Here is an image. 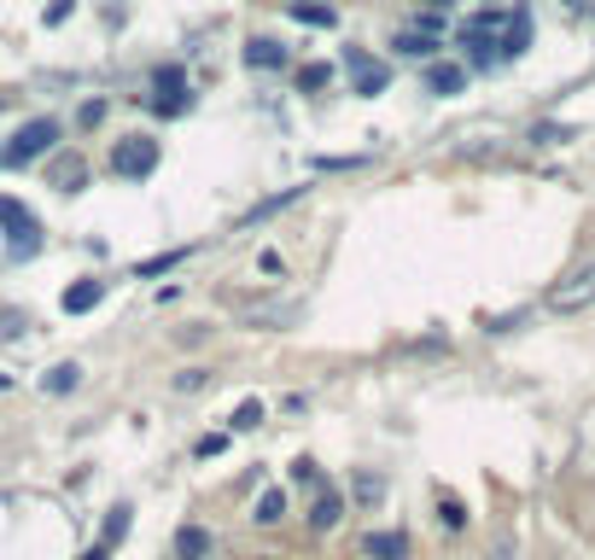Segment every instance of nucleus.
<instances>
[{"label":"nucleus","mask_w":595,"mask_h":560,"mask_svg":"<svg viewBox=\"0 0 595 560\" xmlns=\"http://www.w3.org/2000/svg\"><path fill=\"white\" fill-rule=\"evenodd\" d=\"M82 181H88V158L82 152L47 158V187H59V193H82Z\"/></svg>","instance_id":"6e6552de"},{"label":"nucleus","mask_w":595,"mask_h":560,"mask_svg":"<svg viewBox=\"0 0 595 560\" xmlns=\"http://www.w3.org/2000/svg\"><path fill=\"white\" fill-rule=\"evenodd\" d=\"M7 385H12V380H7V373H0V391H7Z\"/></svg>","instance_id":"c756f323"},{"label":"nucleus","mask_w":595,"mask_h":560,"mask_svg":"<svg viewBox=\"0 0 595 560\" xmlns=\"http://www.w3.org/2000/svg\"><path fill=\"white\" fill-rule=\"evenodd\" d=\"M555 316H584V309H595V257H584L578 268H566V275L549 286V298H543Z\"/></svg>","instance_id":"f257e3e1"},{"label":"nucleus","mask_w":595,"mask_h":560,"mask_svg":"<svg viewBox=\"0 0 595 560\" xmlns=\"http://www.w3.org/2000/svg\"><path fill=\"white\" fill-rule=\"evenodd\" d=\"M152 170H158V140L152 135H129V140H117V147H111V176L140 181Z\"/></svg>","instance_id":"7ed1b4c3"},{"label":"nucleus","mask_w":595,"mask_h":560,"mask_svg":"<svg viewBox=\"0 0 595 560\" xmlns=\"http://www.w3.org/2000/svg\"><path fill=\"white\" fill-rule=\"evenodd\" d=\"M106 554H111L106 543H94V549H88V554H82V560H106Z\"/></svg>","instance_id":"bb28decb"},{"label":"nucleus","mask_w":595,"mask_h":560,"mask_svg":"<svg viewBox=\"0 0 595 560\" xmlns=\"http://www.w3.org/2000/svg\"><path fill=\"white\" fill-rule=\"evenodd\" d=\"M222 444H229V439H222V432H211V439H199V455H222Z\"/></svg>","instance_id":"a878e982"},{"label":"nucleus","mask_w":595,"mask_h":560,"mask_svg":"<svg viewBox=\"0 0 595 560\" xmlns=\"http://www.w3.org/2000/svg\"><path fill=\"white\" fill-rule=\"evenodd\" d=\"M129 531V508H111V520H106V537H99V543L106 549H117V537Z\"/></svg>","instance_id":"412c9836"},{"label":"nucleus","mask_w":595,"mask_h":560,"mask_svg":"<svg viewBox=\"0 0 595 560\" xmlns=\"http://www.w3.org/2000/svg\"><path fill=\"white\" fill-rule=\"evenodd\" d=\"M293 18H298V24H316V30H333L339 24V12L333 7H316V0H298Z\"/></svg>","instance_id":"a211bd4d"},{"label":"nucleus","mask_w":595,"mask_h":560,"mask_svg":"<svg viewBox=\"0 0 595 560\" xmlns=\"http://www.w3.org/2000/svg\"><path fill=\"white\" fill-rule=\"evenodd\" d=\"M397 53H403V59H433V53H438V35H426V30H403V35H397Z\"/></svg>","instance_id":"f3484780"},{"label":"nucleus","mask_w":595,"mask_h":560,"mask_svg":"<svg viewBox=\"0 0 595 560\" xmlns=\"http://www.w3.org/2000/svg\"><path fill=\"white\" fill-rule=\"evenodd\" d=\"M252 520H257L263 531H269V526H280V520H286V490H280V485H269V490H263V496H257V508H252Z\"/></svg>","instance_id":"ddd939ff"},{"label":"nucleus","mask_w":595,"mask_h":560,"mask_svg":"<svg viewBox=\"0 0 595 560\" xmlns=\"http://www.w3.org/2000/svg\"><path fill=\"white\" fill-rule=\"evenodd\" d=\"M82 385V362H53L47 373H41V391H53V398H65V391Z\"/></svg>","instance_id":"f8f14e48"},{"label":"nucleus","mask_w":595,"mask_h":560,"mask_svg":"<svg viewBox=\"0 0 595 560\" xmlns=\"http://www.w3.org/2000/svg\"><path fill=\"white\" fill-rule=\"evenodd\" d=\"M426 7H438V12H444V7H449V0H426Z\"/></svg>","instance_id":"cd10ccee"},{"label":"nucleus","mask_w":595,"mask_h":560,"mask_svg":"<svg viewBox=\"0 0 595 560\" xmlns=\"http://www.w3.org/2000/svg\"><path fill=\"white\" fill-rule=\"evenodd\" d=\"M252 560H280V554H252Z\"/></svg>","instance_id":"c85d7f7f"},{"label":"nucleus","mask_w":595,"mask_h":560,"mask_svg":"<svg viewBox=\"0 0 595 560\" xmlns=\"http://www.w3.org/2000/svg\"><path fill=\"white\" fill-rule=\"evenodd\" d=\"M327 82H333V65H304V71H298V88H304V94H321Z\"/></svg>","instance_id":"aec40b11"},{"label":"nucleus","mask_w":595,"mask_h":560,"mask_svg":"<svg viewBox=\"0 0 595 560\" xmlns=\"http://www.w3.org/2000/svg\"><path fill=\"white\" fill-rule=\"evenodd\" d=\"M176 554H181V560H204V554H211V531L181 526V531H176Z\"/></svg>","instance_id":"2eb2a0df"},{"label":"nucleus","mask_w":595,"mask_h":560,"mask_svg":"<svg viewBox=\"0 0 595 560\" xmlns=\"http://www.w3.org/2000/svg\"><path fill=\"white\" fill-rule=\"evenodd\" d=\"M204 385V373L199 368H188V373H176V391H199Z\"/></svg>","instance_id":"393cba45"},{"label":"nucleus","mask_w":595,"mask_h":560,"mask_svg":"<svg viewBox=\"0 0 595 560\" xmlns=\"http://www.w3.org/2000/svg\"><path fill=\"white\" fill-rule=\"evenodd\" d=\"M344 59H351V76H357V94H368V99H374V94H385V88H392V71H385V65H380V59H368L362 47H351V53H344Z\"/></svg>","instance_id":"0eeeda50"},{"label":"nucleus","mask_w":595,"mask_h":560,"mask_svg":"<svg viewBox=\"0 0 595 560\" xmlns=\"http://www.w3.org/2000/svg\"><path fill=\"white\" fill-rule=\"evenodd\" d=\"M351 496H357V508H380V503H385V479L362 467L357 479H351Z\"/></svg>","instance_id":"4468645a"},{"label":"nucleus","mask_w":595,"mask_h":560,"mask_svg":"<svg viewBox=\"0 0 595 560\" xmlns=\"http://www.w3.org/2000/svg\"><path fill=\"white\" fill-rule=\"evenodd\" d=\"M444 526H449V531H461V526H467V514H461V503H449V496H444Z\"/></svg>","instance_id":"b1692460"},{"label":"nucleus","mask_w":595,"mask_h":560,"mask_svg":"<svg viewBox=\"0 0 595 560\" xmlns=\"http://www.w3.org/2000/svg\"><path fill=\"white\" fill-rule=\"evenodd\" d=\"M0 228H7V245H12V257H35V245H41V228H35V216H30L18 199H0Z\"/></svg>","instance_id":"20e7f679"},{"label":"nucleus","mask_w":595,"mask_h":560,"mask_svg":"<svg viewBox=\"0 0 595 560\" xmlns=\"http://www.w3.org/2000/svg\"><path fill=\"white\" fill-rule=\"evenodd\" d=\"M152 88H158V99H152V112H158V117H181V112L193 106L181 65H158V71H152Z\"/></svg>","instance_id":"39448f33"},{"label":"nucleus","mask_w":595,"mask_h":560,"mask_svg":"<svg viewBox=\"0 0 595 560\" xmlns=\"http://www.w3.org/2000/svg\"><path fill=\"white\" fill-rule=\"evenodd\" d=\"M99 117H106V99H88V106H82V112H76V123H82V129H94V123H99Z\"/></svg>","instance_id":"5701e85b"},{"label":"nucleus","mask_w":595,"mask_h":560,"mask_svg":"<svg viewBox=\"0 0 595 560\" xmlns=\"http://www.w3.org/2000/svg\"><path fill=\"white\" fill-rule=\"evenodd\" d=\"M53 140H59V123L53 117H30L24 129L0 147V163H7V170H24V163H35V158L53 152Z\"/></svg>","instance_id":"f03ea898"},{"label":"nucleus","mask_w":595,"mask_h":560,"mask_svg":"<svg viewBox=\"0 0 595 560\" xmlns=\"http://www.w3.org/2000/svg\"><path fill=\"white\" fill-rule=\"evenodd\" d=\"M99 298H106V286H99V281H76V286H65V298H59V304H65V316H88Z\"/></svg>","instance_id":"9b49d317"},{"label":"nucleus","mask_w":595,"mask_h":560,"mask_svg":"<svg viewBox=\"0 0 595 560\" xmlns=\"http://www.w3.org/2000/svg\"><path fill=\"white\" fill-rule=\"evenodd\" d=\"M229 426H234V432H257V426H263V403H257V398H245V403L229 414Z\"/></svg>","instance_id":"6ab92c4d"},{"label":"nucleus","mask_w":595,"mask_h":560,"mask_svg":"<svg viewBox=\"0 0 595 560\" xmlns=\"http://www.w3.org/2000/svg\"><path fill=\"white\" fill-rule=\"evenodd\" d=\"M426 88H433V94H461L467 88V71L461 65H433V71H426Z\"/></svg>","instance_id":"dca6fc26"},{"label":"nucleus","mask_w":595,"mask_h":560,"mask_svg":"<svg viewBox=\"0 0 595 560\" xmlns=\"http://www.w3.org/2000/svg\"><path fill=\"white\" fill-rule=\"evenodd\" d=\"M176 263H181V252H163V257H152V263H140L135 275H140V281H152V275H163V268H176Z\"/></svg>","instance_id":"4be33fe9"},{"label":"nucleus","mask_w":595,"mask_h":560,"mask_svg":"<svg viewBox=\"0 0 595 560\" xmlns=\"http://www.w3.org/2000/svg\"><path fill=\"white\" fill-rule=\"evenodd\" d=\"M362 554L368 560H408V537L403 531H368L362 537Z\"/></svg>","instance_id":"9d476101"},{"label":"nucleus","mask_w":595,"mask_h":560,"mask_svg":"<svg viewBox=\"0 0 595 560\" xmlns=\"http://www.w3.org/2000/svg\"><path fill=\"white\" fill-rule=\"evenodd\" d=\"M344 514H351L344 490H339V485H321L316 503H310V531H333V526H344Z\"/></svg>","instance_id":"423d86ee"},{"label":"nucleus","mask_w":595,"mask_h":560,"mask_svg":"<svg viewBox=\"0 0 595 560\" xmlns=\"http://www.w3.org/2000/svg\"><path fill=\"white\" fill-rule=\"evenodd\" d=\"M245 65H252V71H280L286 65V47H280L275 35H252V41H245Z\"/></svg>","instance_id":"1a4fd4ad"}]
</instances>
